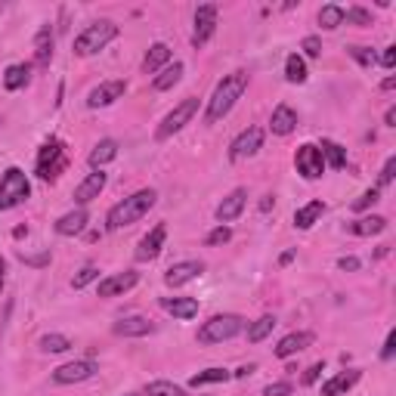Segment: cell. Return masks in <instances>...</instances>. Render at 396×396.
Returning a JSON list of instances; mask_svg holds the SVG:
<instances>
[{"label":"cell","mask_w":396,"mask_h":396,"mask_svg":"<svg viewBox=\"0 0 396 396\" xmlns=\"http://www.w3.org/2000/svg\"><path fill=\"white\" fill-rule=\"evenodd\" d=\"M248 90V72H232L226 75L220 84L214 87L211 99H207V112H205V124H217L220 118H226L232 112V106L245 96Z\"/></svg>","instance_id":"obj_1"},{"label":"cell","mask_w":396,"mask_h":396,"mask_svg":"<svg viewBox=\"0 0 396 396\" xmlns=\"http://www.w3.org/2000/svg\"><path fill=\"white\" fill-rule=\"evenodd\" d=\"M155 201H158V192H155V189H139V192H134V196H127L124 201H118L112 211H108L106 229L108 232H118L124 226H130V223L143 220V217L155 207Z\"/></svg>","instance_id":"obj_2"},{"label":"cell","mask_w":396,"mask_h":396,"mask_svg":"<svg viewBox=\"0 0 396 396\" xmlns=\"http://www.w3.org/2000/svg\"><path fill=\"white\" fill-rule=\"evenodd\" d=\"M115 37H118V25H115L112 19L90 22V25L75 37V56H93V53L106 50Z\"/></svg>","instance_id":"obj_3"},{"label":"cell","mask_w":396,"mask_h":396,"mask_svg":"<svg viewBox=\"0 0 396 396\" xmlns=\"http://www.w3.org/2000/svg\"><path fill=\"white\" fill-rule=\"evenodd\" d=\"M248 328V322L236 313H220V316H211L205 325L198 328V344H223V340H232L238 338L242 331Z\"/></svg>","instance_id":"obj_4"},{"label":"cell","mask_w":396,"mask_h":396,"mask_svg":"<svg viewBox=\"0 0 396 396\" xmlns=\"http://www.w3.org/2000/svg\"><path fill=\"white\" fill-rule=\"evenodd\" d=\"M31 196V183L22 167H6L0 177V211H13L22 201H28Z\"/></svg>","instance_id":"obj_5"},{"label":"cell","mask_w":396,"mask_h":396,"mask_svg":"<svg viewBox=\"0 0 396 396\" xmlns=\"http://www.w3.org/2000/svg\"><path fill=\"white\" fill-rule=\"evenodd\" d=\"M196 112H198V99H196V96L183 99V103L177 106L174 112H167V115H165V121H161V124H158V130H155V139H158V143H165V139H170L174 134H180L186 124L196 118Z\"/></svg>","instance_id":"obj_6"},{"label":"cell","mask_w":396,"mask_h":396,"mask_svg":"<svg viewBox=\"0 0 396 396\" xmlns=\"http://www.w3.org/2000/svg\"><path fill=\"white\" fill-rule=\"evenodd\" d=\"M65 165H68L65 146H62L56 136L46 139L41 146V155H37V177H41V180H56L62 170H65Z\"/></svg>","instance_id":"obj_7"},{"label":"cell","mask_w":396,"mask_h":396,"mask_svg":"<svg viewBox=\"0 0 396 396\" xmlns=\"http://www.w3.org/2000/svg\"><path fill=\"white\" fill-rule=\"evenodd\" d=\"M294 167H298V174L304 177V180H319L325 174V161H322V152L319 146L313 143H304L294 155Z\"/></svg>","instance_id":"obj_8"},{"label":"cell","mask_w":396,"mask_h":396,"mask_svg":"<svg viewBox=\"0 0 396 396\" xmlns=\"http://www.w3.org/2000/svg\"><path fill=\"white\" fill-rule=\"evenodd\" d=\"M263 146V130L260 127H245L242 134L229 143V161H245L251 155H257Z\"/></svg>","instance_id":"obj_9"},{"label":"cell","mask_w":396,"mask_h":396,"mask_svg":"<svg viewBox=\"0 0 396 396\" xmlns=\"http://www.w3.org/2000/svg\"><path fill=\"white\" fill-rule=\"evenodd\" d=\"M93 375H96V362L93 359H75L53 369V381L56 384H81V381H90Z\"/></svg>","instance_id":"obj_10"},{"label":"cell","mask_w":396,"mask_h":396,"mask_svg":"<svg viewBox=\"0 0 396 396\" xmlns=\"http://www.w3.org/2000/svg\"><path fill=\"white\" fill-rule=\"evenodd\" d=\"M214 31H217V6L214 4L198 6L196 10V31H192V46L201 50V46L214 37Z\"/></svg>","instance_id":"obj_11"},{"label":"cell","mask_w":396,"mask_h":396,"mask_svg":"<svg viewBox=\"0 0 396 396\" xmlns=\"http://www.w3.org/2000/svg\"><path fill=\"white\" fill-rule=\"evenodd\" d=\"M124 93H127V81H103L99 87H93L87 93V106L90 108H106V106L118 103Z\"/></svg>","instance_id":"obj_12"},{"label":"cell","mask_w":396,"mask_h":396,"mask_svg":"<svg viewBox=\"0 0 396 396\" xmlns=\"http://www.w3.org/2000/svg\"><path fill=\"white\" fill-rule=\"evenodd\" d=\"M136 282H139V276L134 273V269H124V273L106 276V279H99V298H118V294H127Z\"/></svg>","instance_id":"obj_13"},{"label":"cell","mask_w":396,"mask_h":396,"mask_svg":"<svg viewBox=\"0 0 396 396\" xmlns=\"http://www.w3.org/2000/svg\"><path fill=\"white\" fill-rule=\"evenodd\" d=\"M106 183H108V177L103 174V170H93V174H87L81 183H77V189H75V205L84 207V205H90L93 198H99V192L106 189Z\"/></svg>","instance_id":"obj_14"},{"label":"cell","mask_w":396,"mask_h":396,"mask_svg":"<svg viewBox=\"0 0 396 396\" xmlns=\"http://www.w3.org/2000/svg\"><path fill=\"white\" fill-rule=\"evenodd\" d=\"M201 273H205V263H201V260H180V263H174V267L165 273V285H170V288H180V285L198 279Z\"/></svg>","instance_id":"obj_15"},{"label":"cell","mask_w":396,"mask_h":396,"mask_svg":"<svg viewBox=\"0 0 396 396\" xmlns=\"http://www.w3.org/2000/svg\"><path fill=\"white\" fill-rule=\"evenodd\" d=\"M245 205H248V192L245 189H232L229 196L217 205V220H220V226H223V223L236 220V217L245 211Z\"/></svg>","instance_id":"obj_16"},{"label":"cell","mask_w":396,"mask_h":396,"mask_svg":"<svg viewBox=\"0 0 396 396\" xmlns=\"http://www.w3.org/2000/svg\"><path fill=\"white\" fill-rule=\"evenodd\" d=\"M112 331L118 338H146L155 331V325L149 319H143V316H124V319L112 325Z\"/></svg>","instance_id":"obj_17"},{"label":"cell","mask_w":396,"mask_h":396,"mask_svg":"<svg viewBox=\"0 0 396 396\" xmlns=\"http://www.w3.org/2000/svg\"><path fill=\"white\" fill-rule=\"evenodd\" d=\"M165 238H167V226L165 223H158V226H155L149 236L143 238V242H139V248H136V260H155L161 254V248H165Z\"/></svg>","instance_id":"obj_18"},{"label":"cell","mask_w":396,"mask_h":396,"mask_svg":"<svg viewBox=\"0 0 396 396\" xmlns=\"http://www.w3.org/2000/svg\"><path fill=\"white\" fill-rule=\"evenodd\" d=\"M359 378H362V371H359V369H347V371H340V375H335L331 381H325V384H322V396H344L347 390H353V387L359 384Z\"/></svg>","instance_id":"obj_19"},{"label":"cell","mask_w":396,"mask_h":396,"mask_svg":"<svg viewBox=\"0 0 396 396\" xmlns=\"http://www.w3.org/2000/svg\"><path fill=\"white\" fill-rule=\"evenodd\" d=\"M309 344H313V335H309V331H291V335H285L276 344V356H279V359H288V356L307 350Z\"/></svg>","instance_id":"obj_20"},{"label":"cell","mask_w":396,"mask_h":396,"mask_svg":"<svg viewBox=\"0 0 396 396\" xmlns=\"http://www.w3.org/2000/svg\"><path fill=\"white\" fill-rule=\"evenodd\" d=\"M87 220H90V214L84 211V207H75V211L62 214L56 220V232L59 236H81V232L87 229Z\"/></svg>","instance_id":"obj_21"},{"label":"cell","mask_w":396,"mask_h":396,"mask_svg":"<svg viewBox=\"0 0 396 396\" xmlns=\"http://www.w3.org/2000/svg\"><path fill=\"white\" fill-rule=\"evenodd\" d=\"M294 127H298V112L285 103L276 106L273 118H269V130H273L276 136H288V134H294Z\"/></svg>","instance_id":"obj_22"},{"label":"cell","mask_w":396,"mask_h":396,"mask_svg":"<svg viewBox=\"0 0 396 396\" xmlns=\"http://www.w3.org/2000/svg\"><path fill=\"white\" fill-rule=\"evenodd\" d=\"M161 307H165L170 316H177V319H192V316H198V300L196 298H165Z\"/></svg>","instance_id":"obj_23"},{"label":"cell","mask_w":396,"mask_h":396,"mask_svg":"<svg viewBox=\"0 0 396 396\" xmlns=\"http://www.w3.org/2000/svg\"><path fill=\"white\" fill-rule=\"evenodd\" d=\"M183 62H174V65H165L158 75L152 77V90H158V93H165V90H170V87H177L180 84V77H183Z\"/></svg>","instance_id":"obj_24"},{"label":"cell","mask_w":396,"mask_h":396,"mask_svg":"<svg viewBox=\"0 0 396 396\" xmlns=\"http://www.w3.org/2000/svg\"><path fill=\"white\" fill-rule=\"evenodd\" d=\"M115 158H118V143H115V139H99L90 152V167L103 170V165H108V161H115Z\"/></svg>","instance_id":"obj_25"},{"label":"cell","mask_w":396,"mask_h":396,"mask_svg":"<svg viewBox=\"0 0 396 396\" xmlns=\"http://www.w3.org/2000/svg\"><path fill=\"white\" fill-rule=\"evenodd\" d=\"M167 62H170V46L167 44H152L149 53H146V59H143V72L155 75V72H161Z\"/></svg>","instance_id":"obj_26"},{"label":"cell","mask_w":396,"mask_h":396,"mask_svg":"<svg viewBox=\"0 0 396 396\" xmlns=\"http://www.w3.org/2000/svg\"><path fill=\"white\" fill-rule=\"evenodd\" d=\"M347 229L353 232V236H378V232H384L387 229V220L384 217H378V214H371V217H359V220H353V223H347Z\"/></svg>","instance_id":"obj_27"},{"label":"cell","mask_w":396,"mask_h":396,"mask_svg":"<svg viewBox=\"0 0 396 396\" xmlns=\"http://www.w3.org/2000/svg\"><path fill=\"white\" fill-rule=\"evenodd\" d=\"M322 214H325V201H319V198L309 201V205H304V207H298V211H294V226H298V229H309Z\"/></svg>","instance_id":"obj_28"},{"label":"cell","mask_w":396,"mask_h":396,"mask_svg":"<svg viewBox=\"0 0 396 396\" xmlns=\"http://www.w3.org/2000/svg\"><path fill=\"white\" fill-rule=\"evenodd\" d=\"M28 81H31V65H25V62H15V65H10L4 72V87L6 90H22Z\"/></svg>","instance_id":"obj_29"},{"label":"cell","mask_w":396,"mask_h":396,"mask_svg":"<svg viewBox=\"0 0 396 396\" xmlns=\"http://www.w3.org/2000/svg\"><path fill=\"white\" fill-rule=\"evenodd\" d=\"M34 59L37 65H50L53 59V31L50 28H41L34 37Z\"/></svg>","instance_id":"obj_30"},{"label":"cell","mask_w":396,"mask_h":396,"mask_svg":"<svg viewBox=\"0 0 396 396\" xmlns=\"http://www.w3.org/2000/svg\"><path fill=\"white\" fill-rule=\"evenodd\" d=\"M232 378L229 369H205L189 378V387H207V384H226Z\"/></svg>","instance_id":"obj_31"},{"label":"cell","mask_w":396,"mask_h":396,"mask_svg":"<svg viewBox=\"0 0 396 396\" xmlns=\"http://www.w3.org/2000/svg\"><path fill=\"white\" fill-rule=\"evenodd\" d=\"M276 316H260V319L257 322H251V325H248V340H251V344H260V340L263 338H269V335H273V328H276Z\"/></svg>","instance_id":"obj_32"},{"label":"cell","mask_w":396,"mask_h":396,"mask_svg":"<svg viewBox=\"0 0 396 396\" xmlns=\"http://www.w3.org/2000/svg\"><path fill=\"white\" fill-rule=\"evenodd\" d=\"M285 81H288V84H304L307 81V62H304V56L291 53V56L285 59Z\"/></svg>","instance_id":"obj_33"},{"label":"cell","mask_w":396,"mask_h":396,"mask_svg":"<svg viewBox=\"0 0 396 396\" xmlns=\"http://www.w3.org/2000/svg\"><path fill=\"white\" fill-rule=\"evenodd\" d=\"M319 152H322V161H325V165H331L335 170H340V167L347 165V152L340 149L338 143H331V139H322Z\"/></svg>","instance_id":"obj_34"},{"label":"cell","mask_w":396,"mask_h":396,"mask_svg":"<svg viewBox=\"0 0 396 396\" xmlns=\"http://www.w3.org/2000/svg\"><path fill=\"white\" fill-rule=\"evenodd\" d=\"M319 25L325 31H335L338 25H344V6H338V4L322 6V10H319Z\"/></svg>","instance_id":"obj_35"},{"label":"cell","mask_w":396,"mask_h":396,"mask_svg":"<svg viewBox=\"0 0 396 396\" xmlns=\"http://www.w3.org/2000/svg\"><path fill=\"white\" fill-rule=\"evenodd\" d=\"M41 350L44 353H65V350H72V338H65V335H44L41 338Z\"/></svg>","instance_id":"obj_36"},{"label":"cell","mask_w":396,"mask_h":396,"mask_svg":"<svg viewBox=\"0 0 396 396\" xmlns=\"http://www.w3.org/2000/svg\"><path fill=\"white\" fill-rule=\"evenodd\" d=\"M146 396H186V390L174 381H152L146 387Z\"/></svg>","instance_id":"obj_37"},{"label":"cell","mask_w":396,"mask_h":396,"mask_svg":"<svg viewBox=\"0 0 396 396\" xmlns=\"http://www.w3.org/2000/svg\"><path fill=\"white\" fill-rule=\"evenodd\" d=\"M347 53H350V56L359 62L362 68H371L378 62V56H375V50H371V46H347Z\"/></svg>","instance_id":"obj_38"},{"label":"cell","mask_w":396,"mask_h":396,"mask_svg":"<svg viewBox=\"0 0 396 396\" xmlns=\"http://www.w3.org/2000/svg\"><path fill=\"white\" fill-rule=\"evenodd\" d=\"M378 201H381V189H366L359 198L353 201V211H356V214H362V211H369V207H375Z\"/></svg>","instance_id":"obj_39"},{"label":"cell","mask_w":396,"mask_h":396,"mask_svg":"<svg viewBox=\"0 0 396 396\" xmlns=\"http://www.w3.org/2000/svg\"><path fill=\"white\" fill-rule=\"evenodd\" d=\"M344 22H350V25H371V13L362 10V6H350V10H344Z\"/></svg>","instance_id":"obj_40"},{"label":"cell","mask_w":396,"mask_h":396,"mask_svg":"<svg viewBox=\"0 0 396 396\" xmlns=\"http://www.w3.org/2000/svg\"><path fill=\"white\" fill-rule=\"evenodd\" d=\"M96 279H99V269L90 263V267H84L81 273H77V276L72 279V285H75V288H87V285H90V282H96Z\"/></svg>","instance_id":"obj_41"},{"label":"cell","mask_w":396,"mask_h":396,"mask_svg":"<svg viewBox=\"0 0 396 396\" xmlns=\"http://www.w3.org/2000/svg\"><path fill=\"white\" fill-rule=\"evenodd\" d=\"M393 177H396V155H390V158L384 161L381 177H378V189H384V186H390V183H393Z\"/></svg>","instance_id":"obj_42"},{"label":"cell","mask_w":396,"mask_h":396,"mask_svg":"<svg viewBox=\"0 0 396 396\" xmlns=\"http://www.w3.org/2000/svg\"><path fill=\"white\" fill-rule=\"evenodd\" d=\"M229 238H232V229H229V226H217V229H211V232H207V238H205V242L211 245V248H217V245H226Z\"/></svg>","instance_id":"obj_43"},{"label":"cell","mask_w":396,"mask_h":396,"mask_svg":"<svg viewBox=\"0 0 396 396\" xmlns=\"http://www.w3.org/2000/svg\"><path fill=\"white\" fill-rule=\"evenodd\" d=\"M300 50H304L309 59H319V56H322V41H319L316 34H309V37H304V41H300Z\"/></svg>","instance_id":"obj_44"},{"label":"cell","mask_w":396,"mask_h":396,"mask_svg":"<svg viewBox=\"0 0 396 396\" xmlns=\"http://www.w3.org/2000/svg\"><path fill=\"white\" fill-rule=\"evenodd\" d=\"M263 396H291V384L288 381H276L263 387Z\"/></svg>","instance_id":"obj_45"},{"label":"cell","mask_w":396,"mask_h":396,"mask_svg":"<svg viewBox=\"0 0 396 396\" xmlns=\"http://www.w3.org/2000/svg\"><path fill=\"white\" fill-rule=\"evenodd\" d=\"M322 371H325L322 362H313V366H309V369L304 371V384H307V387H309V384H316V381H319Z\"/></svg>","instance_id":"obj_46"},{"label":"cell","mask_w":396,"mask_h":396,"mask_svg":"<svg viewBox=\"0 0 396 396\" xmlns=\"http://www.w3.org/2000/svg\"><path fill=\"white\" fill-rule=\"evenodd\" d=\"M393 353H396V331H390V335H387L384 350H381V359H384V362H390V359H393Z\"/></svg>","instance_id":"obj_47"},{"label":"cell","mask_w":396,"mask_h":396,"mask_svg":"<svg viewBox=\"0 0 396 396\" xmlns=\"http://www.w3.org/2000/svg\"><path fill=\"white\" fill-rule=\"evenodd\" d=\"M378 62H381L384 68H393L396 65V46H384V53H381V59Z\"/></svg>","instance_id":"obj_48"},{"label":"cell","mask_w":396,"mask_h":396,"mask_svg":"<svg viewBox=\"0 0 396 396\" xmlns=\"http://www.w3.org/2000/svg\"><path fill=\"white\" fill-rule=\"evenodd\" d=\"M338 267L344 269V273H356V269H359V260H356V257H340Z\"/></svg>","instance_id":"obj_49"},{"label":"cell","mask_w":396,"mask_h":396,"mask_svg":"<svg viewBox=\"0 0 396 396\" xmlns=\"http://www.w3.org/2000/svg\"><path fill=\"white\" fill-rule=\"evenodd\" d=\"M19 260L31 263V267H44V263H50V254H41V257H28V254H22V251H19Z\"/></svg>","instance_id":"obj_50"},{"label":"cell","mask_w":396,"mask_h":396,"mask_svg":"<svg viewBox=\"0 0 396 396\" xmlns=\"http://www.w3.org/2000/svg\"><path fill=\"white\" fill-rule=\"evenodd\" d=\"M384 124H387V127H396V106H390V108H387Z\"/></svg>","instance_id":"obj_51"},{"label":"cell","mask_w":396,"mask_h":396,"mask_svg":"<svg viewBox=\"0 0 396 396\" xmlns=\"http://www.w3.org/2000/svg\"><path fill=\"white\" fill-rule=\"evenodd\" d=\"M251 371H254V366H242L238 371H232V378H248V375H251Z\"/></svg>","instance_id":"obj_52"},{"label":"cell","mask_w":396,"mask_h":396,"mask_svg":"<svg viewBox=\"0 0 396 396\" xmlns=\"http://www.w3.org/2000/svg\"><path fill=\"white\" fill-rule=\"evenodd\" d=\"M291 260H294V251H285V254H282V257H279V263H282V267H288V263H291Z\"/></svg>","instance_id":"obj_53"},{"label":"cell","mask_w":396,"mask_h":396,"mask_svg":"<svg viewBox=\"0 0 396 396\" xmlns=\"http://www.w3.org/2000/svg\"><path fill=\"white\" fill-rule=\"evenodd\" d=\"M4 279H6V260L0 257V288H4Z\"/></svg>","instance_id":"obj_54"},{"label":"cell","mask_w":396,"mask_h":396,"mask_svg":"<svg viewBox=\"0 0 396 396\" xmlns=\"http://www.w3.org/2000/svg\"><path fill=\"white\" fill-rule=\"evenodd\" d=\"M269 207H273V196H267L260 201V211H269Z\"/></svg>","instance_id":"obj_55"},{"label":"cell","mask_w":396,"mask_h":396,"mask_svg":"<svg viewBox=\"0 0 396 396\" xmlns=\"http://www.w3.org/2000/svg\"><path fill=\"white\" fill-rule=\"evenodd\" d=\"M381 87H384V90H393V87H396V77H387V81L381 84Z\"/></svg>","instance_id":"obj_56"},{"label":"cell","mask_w":396,"mask_h":396,"mask_svg":"<svg viewBox=\"0 0 396 396\" xmlns=\"http://www.w3.org/2000/svg\"><path fill=\"white\" fill-rule=\"evenodd\" d=\"M127 396H139V393H127Z\"/></svg>","instance_id":"obj_57"},{"label":"cell","mask_w":396,"mask_h":396,"mask_svg":"<svg viewBox=\"0 0 396 396\" xmlns=\"http://www.w3.org/2000/svg\"><path fill=\"white\" fill-rule=\"evenodd\" d=\"M0 13H4V6H0Z\"/></svg>","instance_id":"obj_58"}]
</instances>
